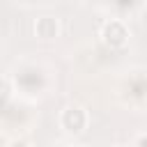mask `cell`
Segmentation results:
<instances>
[{
    "mask_svg": "<svg viewBox=\"0 0 147 147\" xmlns=\"http://www.w3.org/2000/svg\"><path fill=\"white\" fill-rule=\"evenodd\" d=\"M60 34V21L55 16H41L34 21V37L41 41H51Z\"/></svg>",
    "mask_w": 147,
    "mask_h": 147,
    "instance_id": "obj_3",
    "label": "cell"
},
{
    "mask_svg": "<svg viewBox=\"0 0 147 147\" xmlns=\"http://www.w3.org/2000/svg\"><path fill=\"white\" fill-rule=\"evenodd\" d=\"M140 0H113V7L119 11V14H131L136 7H138Z\"/></svg>",
    "mask_w": 147,
    "mask_h": 147,
    "instance_id": "obj_4",
    "label": "cell"
},
{
    "mask_svg": "<svg viewBox=\"0 0 147 147\" xmlns=\"http://www.w3.org/2000/svg\"><path fill=\"white\" fill-rule=\"evenodd\" d=\"M9 147H32V145L25 140H14V142H9Z\"/></svg>",
    "mask_w": 147,
    "mask_h": 147,
    "instance_id": "obj_6",
    "label": "cell"
},
{
    "mask_svg": "<svg viewBox=\"0 0 147 147\" xmlns=\"http://www.w3.org/2000/svg\"><path fill=\"white\" fill-rule=\"evenodd\" d=\"M145 101H147V96H145Z\"/></svg>",
    "mask_w": 147,
    "mask_h": 147,
    "instance_id": "obj_8",
    "label": "cell"
},
{
    "mask_svg": "<svg viewBox=\"0 0 147 147\" xmlns=\"http://www.w3.org/2000/svg\"><path fill=\"white\" fill-rule=\"evenodd\" d=\"M99 37H101V41L108 48L117 51V48H124L126 46V41H129V28H126L124 18H117L115 16V18H108V21L101 23Z\"/></svg>",
    "mask_w": 147,
    "mask_h": 147,
    "instance_id": "obj_1",
    "label": "cell"
},
{
    "mask_svg": "<svg viewBox=\"0 0 147 147\" xmlns=\"http://www.w3.org/2000/svg\"><path fill=\"white\" fill-rule=\"evenodd\" d=\"M136 147H147V133H140L136 138Z\"/></svg>",
    "mask_w": 147,
    "mask_h": 147,
    "instance_id": "obj_5",
    "label": "cell"
},
{
    "mask_svg": "<svg viewBox=\"0 0 147 147\" xmlns=\"http://www.w3.org/2000/svg\"><path fill=\"white\" fill-rule=\"evenodd\" d=\"M90 124V115L83 106H67L62 113H60V126L71 133V136H78L87 129Z\"/></svg>",
    "mask_w": 147,
    "mask_h": 147,
    "instance_id": "obj_2",
    "label": "cell"
},
{
    "mask_svg": "<svg viewBox=\"0 0 147 147\" xmlns=\"http://www.w3.org/2000/svg\"><path fill=\"white\" fill-rule=\"evenodd\" d=\"M110 147H124V145H110Z\"/></svg>",
    "mask_w": 147,
    "mask_h": 147,
    "instance_id": "obj_7",
    "label": "cell"
}]
</instances>
